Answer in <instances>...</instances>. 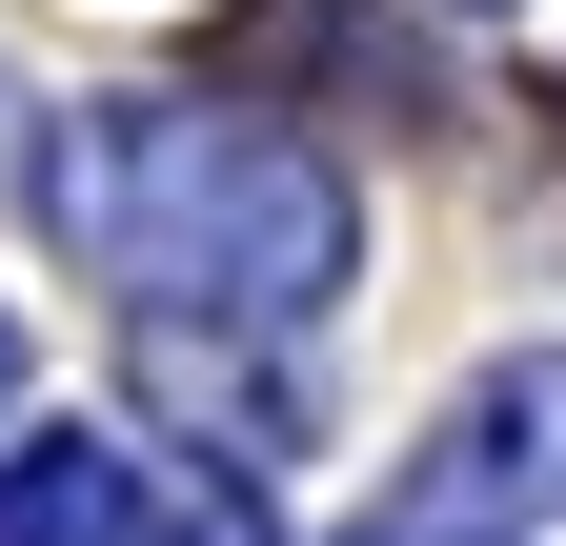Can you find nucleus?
<instances>
[{
  "mask_svg": "<svg viewBox=\"0 0 566 546\" xmlns=\"http://www.w3.org/2000/svg\"><path fill=\"white\" fill-rule=\"evenodd\" d=\"M41 223L102 263L142 324H304L344 263H365V202H344L283 122L243 102H82L41 162Z\"/></svg>",
  "mask_w": 566,
  "mask_h": 546,
  "instance_id": "f257e3e1",
  "label": "nucleus"
},
{
  "mask_svg": "<svg viewBox=\"0 0 566 546\" xmlns=\"http://www.w3.org/2000/svg\"><path fill=\"white\" fill-rule=\"evenodd\" d=\"M546 486H566V345L485 365V385L446 405V445H424L344 546H526V506H546Z\"/></svg>",
  "mask_w": 566,
  "mask_h": 546,
  "instance_id": "f03ea898",
  "label": "nucleus"
},
{
  "mask_svg": "<svg viewBox=\"0 0 566 546\" xmlns=\"http://www.w3.org/2000/svg\"><path fill=\"white\" fill-rule=\"evenodd\" d=\"M0 546H142V465H122L102 426L21 445V465H0Z\"/></svg>",
  "mask_w": 566,
  "mask_h": 546,
  "instance_id": "7ed1b4c3",
  "label": "nucleus"
},
{
  "mask_svg": "<svg viewBox=\"0 0 566 546\" xmlns=\"http://www.w3.org/2000/svg\"><path fill=\"white\" fill-rule=\"evenodd\" d=\"M0 405H21V304H0Z\"/></svg>",
  "mask_w": 566,
  "mask_h": 546,
  "instance_id": "20e7f679",
  "label": "nucleus"
}]
</instances>
